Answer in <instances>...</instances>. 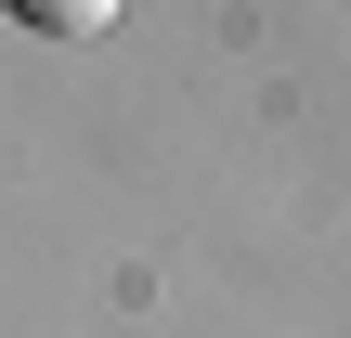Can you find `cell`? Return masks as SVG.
<instances>
[{
  "mask_svg": "<svg viewBox=\"0 0 351 338\" xmlns=\"http://www.w3.org/2000/svg\"><path fill=\"white\" fill-rule=\"evenodd\" d=\"M13 13H26L39 39H104V26H117V0H13Z\"/></svg>",
  "mask_w": 351,
  "mask_h": 338,
  "instance_id": "cell-1",
  "label": "cell"
}]
</instances>
